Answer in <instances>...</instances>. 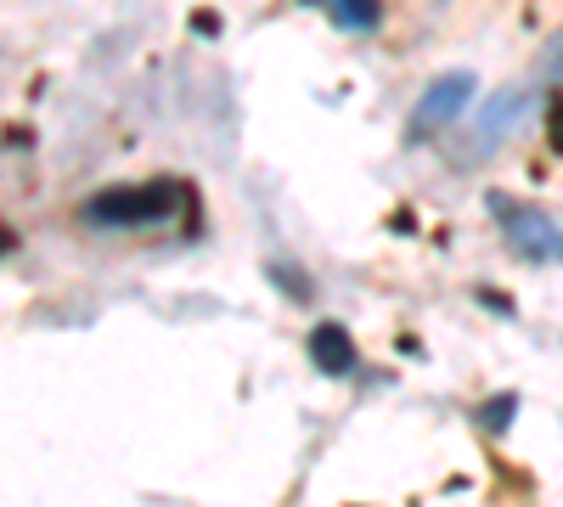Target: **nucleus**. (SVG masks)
I'll return each mask as SVG.
<instances>
[{
    "label": "nucleus",
    "instance_id": "1",
    "mask_svg": "<svg viewBox=\"0 0 563 507\" xmlns=\"http://www.w3.org/2000/svg\"><path fill=\"white\" fill-rule=\"evenodd\" d=\"M186 203V187L175 180H147V187H108L85 198V225H119V232H135V225H164L175 209Z\"/></svg>",
    "mask_w": 563,
    "mask_h": 507
},
{
    "label": "nucleus",
    "instance_id": "2",
    "mask_svg": "<svg viewBox=\"0 0 563 507\" xmlns=\"http://www.w3.org/2000/svg\"><path fill=\"white\" fill-rule=\"evenodd\" d=\"M485 203H490L507 249L519 254V260H530V265H563V225L547 209L519 203V198H507V192H490Z\"/></svg>",
    "mask_w": 563,
    "mask_h": 507
},
{
    "label": "nucleus",
    "instance_id": "3",
    "mask_svg": "<svg viewBox=\"0 0 563 507\" xmlns=\"http://www.w3.org/2000/svg\"><path fill=\"white\" fill-rule=\"evenodd\" d=\"M536 79H541V74H536ZM536 79H512V85H501V90H496V97H490L485 108H474V130H467V153L485 158L496 142H507V135L530 119V108H536Z\"/></svg>",
    "mask_w": 563,
    "mask_h": 507
},
{
    "label": "nucleus",
    "instance_id": "4",
    "mask_svg": "<svg viewBox=\"0 0 563 507\" xmlns=\"http://www.w3.org/2000/svg\"><path fill=\"white\" fill-rule=\"evenodd\" d=\"M474 108V74H440L411 108V135H434Z\"/></svg>",
    "mask_w": 563,
    "mask_h": 507
},
{
    "label": "nucleus",
    "instance_id": "5",
    "mask_svg": "<svg viewBox=\"0 0 563 507\" xmlns=\"http://www.w3.org/2000/svg\"><path fill=\"white\" fill-rule=\"evenodd\" d=\"M305 350H310V366H316L321 378H350V373H355V339L339 328V321H321V328H310Z\"/></svg>",
    "mask_w": 563,
    "mask_h": 507
},
{
    "label": "nucleus",
    "instance_id": "6",
    "mask_svg": "<svg viewBox=\"0 0 563 507\" xmlns=\"http://www.w3.org/2000/svg\"><path fill=\"white\" fill-rule=\"evenodd\" d=\"M316 7L333 18L344 34H372L384 23V0H316Z\"/></svg>",
    "mask_w": 563,
    "mask_h": 507
},
{
    "label": "nucleus",
    "instance_id": "7",
    "mask_svg": "<svg viewBox=\"0 0 563 507\" xmlns=\"http://www.w3.org/2000/svg\"><path fill=\"white\" fill-rule=\"evenodd\" d=\"M512 418H519V395H490V400L474 411V423H479L485 434H501Z\"/></svg>",
    "mask_w": 563,
    "mask_h": 507
},
{
    "label": "nucleus",
    "instance_id": "8",
    "mask_svg": "<svg viewBox=\"0 0 563 507\" xmlns=\"http://www.w3.org/2000/svg\"><path fill=\"white\" fill-rule=\"evenodd\" d=\"M541 85H563V34H552L547 40V52H541Z\"/></svg>",
    "mask_w": 563,
    "mask_h": 507
}]
</instances>
